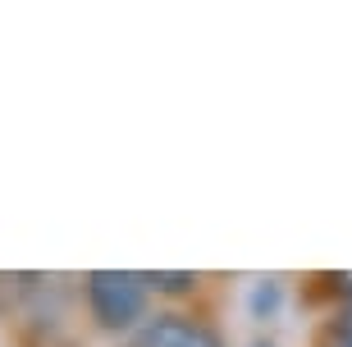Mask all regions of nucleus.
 <instances>
[{"instance_id": "nucleus-6", "label": "nucleus", "mask_w": 352, "mask_h": 347, "mask_svg": "<svg viewBox=\"0 0 352 347\" xmlns=\"http://www.w3.org/2000/svg\"><path fill=\"white\" fill-rule=\"evenodd\" d=\"M256 347H270V343H256Z\"/></svg>"}, {"instance_id": "nucleus-1", "label": "nucleus", "mask_w": 352, "mask_h": 347, "mask_svg": "<svg viewBox=\"0 0 352 347\" xmlns=\"http://www.w3.org/2000/svg\"><path fill=\"white\" fill-rule=\"evenodd\" d=\"M146 274L129 270H91L82 279V302L87 315L101 324L105 334H129L146 324Z\"/></svg>"}, {"instance_id": "nucleus-5", "label": "nucleus", "mask_w": 352, "mask_h": 347, "mask_svg": "<svg viewBox=\"0 0 352 347\" xmlns=\"http://www.w3.org/2000/svg\"><path fill=\"white\" fill-rule=\"evenodd\" d=\"M339 297H343V306H352V274H339Z\"/></svg>"}, {"instance_id": "nucleus-2", "label": "nucleus", "mask_w": 352, "mask_h": 347, "mask_svg": "<svg viewBox=\"0 0 352 347\" xmlns=\"http://www.w3.org/2000/svg\"><path fill=\"white\" fill-rule=\"evenodd\" d=\"M133 347H229V343H224L220 329H210L206 320L165 311V315H151V320L133 334Z\"/></svg>"}, {"instance_id": "nucleus-4", "label": "nucleus", "mask_w": 352, "mask_h": 347, "mask_svg": "<svg viewBox=\"0 0 352 347\" xmlns=\"http://www.w3.org/2000/svg\"><path fill=\"white\" fill-rule=\"evenodd\" d=\"M320 347H352V306H343L339 315L320 329Z\"/></svg>"}, {"instance_id": "nucleus-3", "label": "nucleus", "mask_w": 352, "mask_h": 347, "mask_svg": "<svg viewBox=\"0 0 352 347\" xmlns=\"http://www.w3.org/2000/svg\"><path fill=\"white\" fill-rule=\"evenodd\" d=\"M146 288L160 293V297H188L197 288V274H188V270H151L146 274Z\"/></svg>"}]
</instances>
